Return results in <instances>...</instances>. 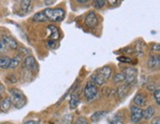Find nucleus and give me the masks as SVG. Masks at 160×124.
Masks as SVG:
<instances>
[{"mask_svg": "<svg viewBox=\"0 0 160 124\" xmlns=\"http://www.w3.org/2000/svg\"><path fill=\"white\" fill-rule=\"evenodd\" d=\"M77 2H79V3H87L88 0H78Z\"/></svg>", "mask_w": 160, "mask_h": 124, "instance_id": "36", "label": "nucleus"}, {"mask_svg": "<svg viewBox=\"0 0 160 124\" xmlns=\"http://www.w3.org/2000/svg\"><path fill=\"white\" fill-rule=\"evenodd\" d=\"M9 94L12 105H14L16 108H22L23 107H25V104L27 103V98L22 91L13 88L9 90Z\"/></svg>", "mask_w": 160, "mask_h": 124, "instance_id": "1", "label": "nucleus"}, {"mask_svg": "<svg viewBox=\"0 0 160 124\" xmlns=\"http://www.w3.org/2000/svg\"><path fill=\"white\" fill-rule=\"evenodd\" d=\"M155 112H156V108L154 107V105H149V107H147L143 111V118L146 119V120H149L151 119L152 117H154L155 115Z\"/></svg>", "mask_w": 160, "mask_h": 124, "instance_id": "12", "label": "nucleus"}, {"mask_svg": "<svg viewBox=\"0 0 160 124\" xmlns=\"http://www.w3.org/2000/svg\"><path fill=\"white\" fill-rule=\"evenodd\" d=\"M107 111L105 110H99V111H96V112H94L93 114H92L91 116V119L93 122H98L100 121L102 118H104L106 115H107Z\"/></svg>", "mask_w": 160, "mask_h": 124, "instance_id": "16", "label": "nucleus"}, {"mask_svg": "<svg viewBox=\"0 0 160 124\" xmlns=\"http://www.w3.org/2000/svg\"><path fill=\"white\" fill-rule=\"evenodd\" d=\"M131 87L130 85L128 84H122L121 85L118 90H117V93H118V96L120 98H125L128 94H130V91H131Z\"/></svg>", "mask_w": 160, "mask_h": 124, "instance_id": "10", "label": "nucleus"}, {"mask_svg": "<svg viewBox=\"0 0 160 124\" xmlns=\"http://www.w3.org/2000/svg\"><path fill=\"white\" fill-rule=\"evenodd\" d=\"M62 121L65 123V124H71L72 122V115L71 114H65L63 116V118H62Z\"/></svg>", "mask_w": 160, "mask_h": 124, "instance_id": "28", "label": "nucleus"}, {"mask_svg": "<svg viewBox=\"0 0 160 124\" xmlns=\"http://www.w3.org/2000/svg\"><path fill=\"white\" fill-rule=\"evenodd\" d=\"M23 124H40L39 121H37V120H27L25 121Z\"/></svg>", "mask_w": 160, "mask_h": 124, "instance_id": "34", "label": "nucleus"}, {"mask_svg": "<svg viewBox=\"0 0 160 124\" xmlns=\"http://www.w3.org/2000/svg\"><path fill=\"white\" fill-rule=\"evenodd\" d=\"M124 74L126 76V84L128 85H133L137 82V78H138V70L133 67H130V68H126L124 70Z\"/></svg>", "mask_w": 160, "mask_h": 124, "instance_id": "4", "label": "nucleus"}, {"mask_svg": "<svg viewBox=\"0 0 160 124\" xmlns=\"http://www.w3.org/2000/svg\"><path fill=\"white\" fill-rule=\"evenodd\" d=\"M134 50H135V52H137L138 55H142L143 54V43H141L139 41L135 42Z\"/></svg>", "mask_w": 160, "mask_h": 124, "instance_id": "23", "label": "nucleus"}, {"mask_svg": "<svg viewBox=\"0 0 160 124\" xmlns=\"http://www.w3.org/2000/svg\"><path fill=\"white\" fill-rule=\"evenodd\" d=\"M125 81H126V76H125L124 72L117 73L114 76V82H116V83H121V82H125Z\"/></svg>", "mask_w": 160, "mask_h": 124, "instance_id": "22", "label": "nucleus"}, {"mask_svg": "<svg viewBox=\"0 0 160 124\" xmlns=\"http://www.w3.org/2000/svg\"><path fill=\"white\" fill-rule=\"evenodd\" d=\"M150 50L153 52H159V50H160L159 43H152L151 46H150Z\"/></svg>", "mask_w": 160, "mask_h": 124, "instance_id": "29", "label": "nucleus"}, {"mask_svg": "<svg viewBox=\"0 0 160 124\" xmlns=\"http://www.w3.org/2000/svg\"><path fill=\"white\" fill-rule=\"evenodd\" d=\"M11 107H12V103H11V100H10L9 97L4 98L1 101V103H0V110L4 113L8 112L11 108Z\"/></svg>", "mask_w": 160, "mask_h": 124, "instance_id": "13", "label": "nucleus"}, {"mask_svg": "<svg viewBox=\"0 0 160 124\" xmlns=\"http://www.w3.org/2000/svg\"><path fill=\"white\" fill-rule=\"evenodd\" d=\"M24 67L28 69L31 72H37L39 69V64L38 62L36 61L35 57L32 56V55H28L26 56V58L24 59Z\"/></svg>", "mask_w": 160, "mask_h": 124, "instance_id": "6", "label": "nucleus"}, {"mask_svg": "<svg viewBox=\"0 0 160 124\" xmlns=\"http://www.w3.org/2000/svg\"><path fill=\"white\" fill-rule=\"evenodd\" d=\"M10 64V57L8 56H0V68L2 69H8Z\"/></svg>", "mask_w": 160, "mask_h": 124, "instance_id": "21", "label": "nucleus"}, {"mask_svg": "<svg viewBox=\"0 0 160 124\" xmlns=\"http://www.w3.org/2000/svg\"><path fill=\"white\" fill-rule=\"evenodd\" d=\"M54 1H44V3H48L47 5H51L52 3H53Z\"/></svg>", "mask_w": 160, "mask_h": 124, "instance_id": "37", "label": "nucleus"}, {"mask_svg": "<svg viewBox=\"0 0 160 124\" xmlns=\"http://www.w3.org/2000/svg\"><path fill=\"white\" fill-rule=\"evenodd\" d=\"M80 103V98L78 95H72L71 98H70V100H69V107L71 109H75L77 107H78V104Z\"/></svg>", "mask_w": 160, "mask_h": 124, "instance_id": "17", "label": "nucleus"}, {"mask_svg": "<svg viewBox=\"0 0 160 124\" xmlns=\"http://www.w3.org/2000/svg\"><path fill=\"white\" fill-rule=\"evenodd\" d=\"M119 60L120 61H124V62H127V63H132V60L131 58H128V57H125V56H120L119 57Z\"/></svg>", "mask_w": 160, "mask_h": 124, "instance_id": "31", "label": "nucleus"}, {"mask_svg": "<svg viewBox=\"0 0 160 124\" xmlns=\"http://www.w3.org/2000/svg\"><path fill=\"white\" fill-rule=\"evenodd\" d=\"M96 73L98 75H100L107 82V80H109L111 78V76H112V68L110 66H104V67L100 68V69H98Z\"/></svg>", "mask_w": 160, "mask_h": 124, "instance_id": "8", "label": "nucleus"}, {"mask_svg": "<svg viewBox=\"0 0 160 124\" xmlns=\"http://www.w3.org/2000/svg\"><path fill=\"white\" fill-rule=\"evenodd\" d=\"M98 24V18L94 12H89L85 17V25L89 28H94Z\"/></svg>", "mask_w": 160, "mask_h": 124, "instance_id": "7", "label": "nucleus"}, {"mask_svg": "<svg viewBox=\"0 0 160 124\" xmlns=\"http://www.w3.org/2000/svg\"><path fill=\"white\" fill-rule=\"evenodd\" d=\"M133 103L137 104V107H142V105H144L146 103V97L143 94H141V93H138V94L134 96Z\"/></svg>", "mask_w": 160, "mask_h": 124, "instance_id": "15", "label": "nucleus"}, {"mask_svg": "<svg viewBox=\"0 0 160 124\" xmlns=\"http://www.w3.org/2000/svg\"><path fill=\"white\" fill-rule=\"evenodd\" d=\"M75 124H89V123H88L87 119L84 118V117H82V116H80V117H78V118L76 119Z\"/></svg>", "mask_w": 160, "mask_h": 124, "instance_id": "30", "label": "nucleus"}, {"mask_svg": "<svg viewBox=\"0 0 160 124\" xmlns=\"http://www.w3.org/2000/svg\"><path fill=\"white\" fill-rule=\"evenodd\" d=\"M98 95V87L91 81L87 82L84 88V97L87 101H91Z\"/></svg>", "mask_w": 160, "mask_h": 124, "instance_id": "3", "label": "nucleus"}, {"mask_svg": "<svg viewBox=\"0 0 160 124\" xmlns=\"http://www.w3.org/2000/svg\"><path fill=\"white\" fill-rule=\"evenodd\" d=\"M6 47H7V46L5 45V43L3 42V41L0 40V52L5 51L6 50Z\"/></svg>", "mask_w": 160, "mask_h": 124, "instance_id": "33", "label": "nucleus"}, {"mask_svg": "<svg viewBox=\"0 0 160 124\" xmlns=\"http://www.w3.org/2000/svg\"><path fill=\"white\" fill-rule=\"evenodd\" d=\"M143 109L138 107L137 105H132L131 107V121L132 123H138L143 118Z\"/></svg>", "mask_w": 160, "mask_h": 124, "instance_id": "5", "label": "nucleus"}, {"mask_svg": "<svg viewBox=\"0 0 160 124\" xmlns=\"http://www.w3.org/2000/svg\"><path fill=\"white\" fill-rule=\"evenodd\" d=\"M33 20L34 22H39V23H42V22H47L48 19H47V17L44 13V11H42V12H39V13H37L34 15L33 17Z\"/></svg>", "mask_w": 160, "mask_h": 124, "instance_id": "20", "label": "nucleus"}, {"mask_svg": "<svg viewBox=\"0 0 160 124\" xmlns=\"http://www.w3.org/2000/svg\"><path fill=\"white\" fill-rule=\"evenodd\" d=\"M44 13L48 21L52 22H61L64 19L65 12L61 8H47L44 10Z\"/></svg>", "mask_w": 160, "mask_h": 124, "instance_id": "2", "label": "nucleus"}, {"mask_svg": "<svg viewBox=\"0 0 160 124\" xmlns=\"http://www.w3.org/2000/svg\"><path fill=\"white\" fill-rule=\"evenodd\" d=\"M160 66V59H159V55H151L148 60V67L150 69H158Z\"/></svg>", "mask_w": 160, "mask_h": 124, "instance_id": "14", "label": "nucleus"}, {"mask_svg": "<svg viewBox=\"0 0 160 124\" xmlns=\"http://www.w3.org/2000/svg\"><path fill=\"white\" fill-rule=\"evenodd\" d=\"M105 4H106L105 0H95V1H93V6H94V8H96V9L103 8L104 6H105Z\"/></svg>", "mask_w": 160, "mask_h": 124, "instance_id": "25", "label": "nucleus"}, {"mask_svg": "<svg viewBox=\"0 0 160 124\" xmlns=\"http://www.w3.org/2000/svg\"><path fill=\"white\" fill-rule=\"evenodd\" d=\"M21 59H22L21 55H16L13 58H10V64H9L10 69H15L16 67H18V65L21 62Z\"/></svg>", "mask_w": 160, "mask_h": 124, "instance_id": "18", "label": "nucleus"}, {"mask_svg": "<svg viewBox=\"0 0 160 124\" xmlns=\"http://www.w3.org/2000/svg\"><path fill=\"white\" fill-rule=\"evenodd\" d=\"M110 123L111 124H125V118L122 117V114L118 113V114L114 115L112 118H111Z\"/></svg>", "mask_w": 160, "mask_h": 124, "instance_id": "19", "label": "nucleus"}, {"mask_svg": "<svg viewBox=\"0 0 160 124\" xmlns=\"http://www.w3.org/2000/svg\"><path fill=\"white\" fill-rule=\"evenodd\" d=\"M4 92H5V87L1 82H0V102H1V100H2V95H3Z\"/></svg>", "mask_w": 160, "mask_h": 124, "instance_id": "32", "label": "nucleus"}, {"mask_svg": "<svg viewBox=\"0 0 160 124\" xmlns=\"http://www.w3.org/2000/svg\"><path fill=\"white\" fill-rule=\"evenodd\" d=\"M31 7H32V2L31 1H21V8L24 12H29L31 10Z\"/></svg>", "mask_w": 160, "mask_h": 124, "instance_id": "24", "label": "nucleus"}, {"mask_svg": "<svg viewBox=\"0 0 160 124\" xmlns=\"http://www.w3.org/2000/svg\"><path fill=\"white\" fill-rule=\"evenodd\" d=\"M48 31L50 32V39L52 41H58L59 39V31L58 27H55L54 25H48Z\"/></svg>", "mask_w": 160, "mask_h": 124, "instance_id": "11", "label": "nucleus"}, {"mask_svg": "<svg viewBox=\"0 0 160 124\" xmlns=\"http://www.w3.org/2000/svg\"><path fill=\"white\" fill-rule=\"evenodd\" d=\"M2 41L5 43L6 46H9L12 49H17L18 46H19L17 41L12 38V36H2Z\"/></svg>", "mask_w": 160, "mask_h": 124, "instance_id": "9", "label": "nucleus"}, {"mask_svg": "<svg viewBox=\"0 0 160 124\" xmlns=\"http://www.w3.org/2000/svg\"><path fill=\"white\" fill-rule=\"evenodd\" d=\"M153 97H154V100L156 101V104H160V91L159 89L153 90Z\"/></svg>", "mask_w": 160, "mask_h": 124, "instance_id": "26", "label": "nucleus"}, {"mask_svg": "<svg viewBox=\"0 0 160 124\" xmlns=\"http://www.w3.org/2000/svg\"><path fill=\"white\" fill-rule=\"evenodd\" d=\"M48 48H51V49H54V48H57L58 46V41L50 40L48 41Z\"/></svg>", "mask_w": 160, "mask_h": 124, "instance_id": "27", "label": "nucleus"}, {"mask_svg": "<svg viewBox=\"0 0 160 124\" xmlns=\"http://www.w3.org/2000/svg\"><path fill=\"white\" fill-rule=\"evenodd\" d=\"M152 124H160V118H159V116H157L156 118H154V120L152 121Z\"/></svg>", "mask_w": 160, "mask_h": 124, "instance_id": "35", "label": "nucleus"}]
</instances>
